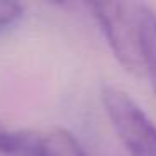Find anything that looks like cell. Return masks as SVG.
Segmentation results:
<instances>
[{"label":"cell","mask_w":156,"mask_h":156,"mask_svg":"<svg viewBox=\"0 0 156 156\" xmlns=\"http://www.w3.org/2000/svg\"><path fill=\"white\" fill-rule=\"evenodd\" d=\"M25 141V129H12L0 121V153L5 156H20Z\"/></svg>","instance_id":"5"},{"label":"cell","mask_w":156,"mask_h":156,"mask_svg":"<svg viewBox=\"0 0 156 156\" xmlns=\"http://www.w3.org/2000/svg\"><path fill=\"white\" fill-rule=\"evenodd\" d=\"M20 156H86L81 143L64 128L27 131Z\"/></svg>","instance_id":"3"},{"label":"cell","mask_w":156,"mask_h":156,"mask_svg":"<svg viewBox=\"0 0 156 156\" xmlns=\"http://www.w3.org/2000/svg\"><path fill=\"white\" fill-rule=\"evenodd\" d=\"M104 112L129 156H156V124L122 89L104 86L101 91Z\"/></svg>","instance_id":"2"},{"label":"cell","mask_w":156,"mask_h":156,"mask_svg":"<svg viewBox=\"0 0 156 156\" xmlns=\"http://www.w3.org/2000/svg\"><path fill=\"white\" fill-rule=\"evenodd\" d=\"M143 54H144V76L149 77L156 94V15L148 7L143 10Z\"/></svg>","instance_id":"4"},{"label":"cell","mask_w":156,"mask_h":156,"mask_svg":"<svg viewBox=\"0 0 156 156\" xmlns=\"http://www.w3.org/2000/svg\"><path fill=\"white\" fill-rule=\"evenodd\" d=\"M24 5L19 2L0 0V35L7 34L24 17Z\"/></svg>","instance_id":"6"},{"label":"cell","mask_w":156,"mask_h":156,"mask_svg":"<svg viewBox=\"0 0 156 156\" xmlns=\"http://www.w3.org/2000/svg\"><path fill=\"white\" fill-rule=\"evenodd\" d=\"M114 57L128 72L144 76L143 54V10L131 2H92L87 5Z\"/></svg>","instance_id":"1"}]
</instances>
